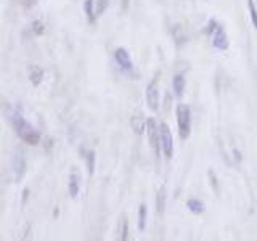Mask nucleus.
<instances>
[{"label": "nucleus", "instance_id": "nucleus-22", "mask_svg": "<svg viewBox=\"0 0 257 241\" xmlns=\"http://www.w3.org/2000/svg\"><path fill=\"white\" fill-rule=\"evenodd\" d=\"M37 0H21V4L26 7V8H31V7H34L36 5Z\"/></svg>", "mask_w": 257, "mask_h": 241}, {"label": "nucleus", "instance_id": "nucleus-7", "mask_svg": "<svg viewBox=\"0 0 257 241\" xmlns=\"http://www.w3.org/2000/svg\"><path fill=\"white\" fill-rule=\"evenodd\" d=\"M112 56H114V61L117 63L120 71L127 72V74H132L134 72V61H132L131 55H128V52L124 47H117L114 50V53H112Z\"/></svg>", "mask_w": 257, "mask_h": 241}, {"label": "nucleus", "instance_id": "nucleus-5", "mask_svg": "<svg viewBox=\"0 0 257 241\" xmlns=\"http://www.w3.org/2000/svg\"><path fill=\"white\" fill-rule=\"evenodd\" d=\"M147 134L153 151L159 158L161 153H163V150H161V131H159V124L153 117L147 119Z\"/></svg>", "mask_w": 257, "mask_h": 241}, {"label": "nucleus", "instance_id": "nucleus-1", "mask_svg": "<svg viewBox=\"0 0 257 241\" xmlns=\"http://www.w3.org/2000/svg\"><path fill=\"white\" fill-rule=\"evenodd\" d=\"M10 120H12V126H13V131H15L16 137H18L20 140L31 145V147H36V145L40 143L42 135H40V132L37 131V129L32 126L18 109L12 111Z\"/></svg>", "mask_w": 257, "mask_h": 241}, {"label": "nucleus", "instance_id": "nucleus-14", "mask_svg": "<svg viewBox=\"0 0 257 241\" xmlns=\"http://www.w3.org/2000/svg\"><path fill=\"white\" fill-rule=\"evenodd\" d=\"M116 235H117V239L120 241L128 239V220L125 219V215H120L117 227H116Z\"/></svg>", "mask_w": 257, "mask_h": 241}, {"label": "nucleus", "instance_id": "nucleus-8", "mask_svg": "<svg viewBox=\"0 0 257 241\" xmlns=\"http://www.w3.org/2000/svg\"><path fill=\"white\" fill-rule=\"evenodd\" d=\"M145 96H147V104L151 111H158L161 98H159V88H158V80L153 79L151 82L147 85V90H145Z\"/></svg>", "mask_w": 257, "mask_h": 241}, {"label": "nucleus", "instance_id": "nucleus-15", "mask_svg": "<svg viewBox=\"0 0 257 241\" xmlns=\"http://www.w3.org/2000/svg\"><path fill=\"white\" fill-rule=\"evenodd\" d=\"M131 127H132V131L135 135H142L145 131H147V123H145V119L143 116L140 114H134L131 117Z\"/></svg>", "mask_w": 257, "mask_h": 241}, {"label": "nucleus", "instance_id": "nucleus-10", "mask_svg": "<svg viewBox=\"0 0 257 241\" xmlns=\"http://www.w3.org/2000/svg\"><path fill=\"white\" fill-rule=\"evenodd\" d=\"M185 87H187V79H185L183 72H177V74L172 77V92L177 98H180L185 92Z\"/></svg>", "mask_w": 257, "mask_h": 241}, {"label": "nucleus", "instance_id": "nucleus-11", "mask_svg": "<svg viewBox=\"0 0 257 241\" xmlns=\"http://www.w3.org/2000/svg\"><path fill=\"white\" fill-rule=\"evenodd\" d=\"M84 15L88 24H95L98 20V13H96V4L95 0H84Z\"/></svg>", "mask_w": 257, "mask_h": 241}, {"label": "nucleus", "instance_id": "nucleus-6", "mask_svg": "<svg viewBox=\"0 0 257 241\" xmlns=\"http://www.w3.org/2000/svg\"><path fill=\"white\" fill-rule=\"evenodd\" d=\"M159 131H161V150L163 155L167 159L174 158V137L171 132V127L166 123H159Z\"/></svg>", "mask_w": 257, "mask_h": 241}, {"label": "nucleus", "instance_id": "nucleus-9", "mask_svg": "<svg viewBox=\"0 0 257 241\" xmlns=\"http://www.w3.org/2000/svg\"><path fill=\"white\" fill-rule=\"evenodd\" d=\"M80 193V175L76 169H72L69 172V177H68V195L76 199Z\"/></svg>", "mask_w": 257, "mask_h": 241}, {"label": "nucleus", "instance_id": "nucleus-17", "mask_svg": "<svg viewBox=\"0 0 257 241\" xmlns=\"http://www.w3.org/2000/svg\"><path fill=\"white\" fill-rule=\"evenodd\" d=\"M187 207H188V211L193 214H203L204 209H206L204 203L199 198H190L187 201Z\"/></svg>", "mask_w": 257, "mask_h": 241}, {"label": "nucleus", "instance_id": "nucleus-13", "mask_svg": "<svg viewBox=\"0 0 257 241\" xmlns=\"http://www.w3.org/2000/svg\"><path fill=\"white\" fill-rule=\"evenodd\" d=\"M44 76H45V71L40 68V66H36V64H32L29 66V71H28V77H29V82L37 87L40 82L44 80Z\"/></svg>", "mask_w": 257, "mask_h": 241}, {"label": "nucleus", "instance_id": "nucleus-18", "mask_svg": "<svg viewBox=\"0 0 257 241\" xmlns=\"http://www.w3.org/2000/svg\"><path fill=\"white\" fill-rule=\"evenodd\" d=\"M137 220H139V230H145L147 228V222H148V207L145 203H142L139 206V217H137Z\"/></svg>", "mask_w": 257, "mask_h": 241}, {"label": "nucleus", "instance_id": "nucleus-3", "mask_svg": "<svg viewBox=\"0 0 257 241\" xmlns=\"http://www.w3.org/2000/svg\"><path fill=\"white\" fill-rule=\"evenodd\" d=\"M175 117L180 140H187L191 135V109L188 104H179L175 109Z\"/></svg>", "mask_w": 257, "mask_h": 241}, {"label": "nucleus", "instance_id": "nucleus-2", "mask_svg": "<svg viewBox=\"0 0 257 241\" xmlns=\"http://www.w3.org/2000/svg\"><path fill=\"white\" fill-rule=\"evenodd\" d=\"M206 34L211 39V44L214 48L220 52H227L228 47H230V40H228V36H227V31L222 26V24L211 18L206 24Z\"/></svg>", "mask_w": 257, "mask_h": 241}, {"label": "nucleus", "instance_id": "nucleus-21", "mask_svg": "<svg viewBox=\"0 0 257 241\" xmlns=\"http://www.w3.org/2000/svg\"><path fill=\"white\" fill-rule=\"evenodd\" d=\"M95 4H96V13H98V16H100L108 10L109 0H95Z\"/></svg>", "mask_w": 257, "mask_h": 241}, {"label": "nucleus", "instance_id": "nucleus-4", "mask_svg": "<svg viewBox=\"0 0 257 241\" xmlns=\"http://www.w3.org/2000/svg\"><path fill=\"white\" fill-rule=\"evenodd\" d=\"M12 166H13V175H15V182L20 183L23 180L24 174H26V156H24V151L23 148H15L13 151V156H12Z\"/></svg>", "mask_w": 257, "mask_h": 241}, {"label": "nucleus", "instance_id": "nucleus-12", "mask_svg": "<svg viewBox=\"0 0 257 241\" xmlns=\"http://www.w3.org/2000/svg\"><path fill=\"white\" fill-rule=\"evenodd\" d=\"M166 206H167V188L166 185H163V187H159L156 193V212L159 215H164Z\"/></svg>", "mask_w": 257, "mask_h": 241}, {"label": "nucleus", "instance_id": "nucleus-20", "mask_svg": "<svg viewBox=\"0 0 257 241\" xmlns=\"http://www.w3.org/2000/svg\"><path fill=\"white\" fill-rule=\"evenodd\" d=\"M246 4H247L249 20H251L254 29H257V7H255V0H246Z\"/></svg>", "mask_w": 257, "mask_h": 241}, {"label": "nucleus", "instance_id": "nucleus-19", "mask_svg": "<svg viewBox=\"0 0 257 241\" xmlns=\"http://www.w3.org/2000/svg\"><path fill=\"white\" fill-rule=\"evenodd\" d=\"M45 31H47V26H45V23L42 20H34L31 23V32H32V36H44L45 34Z\"/></svg>", "mask_w": 257, "mask_h": 241}, {"label": "nucleus", "instance_id": "nucleus-23", "mask_svg": "<svg viewBox=\"0 0 257 241\" xmlns=\"http://www.w3.org/2000/svg\"><path fill=\"white\" fill-rule=\"evenodd\" d=\"M235 159H236V163H239V161H241V153L238 150H235Z\"/></svg>", "mask_w": 257, "mask_h": 241}, {"label": "nucleus", "instance_id": "nucleus-16", "mask_svg": "<svg viewBox=\"0 0 257 241\" xmlns=\"http://www.w3.org/2000/svg\"><path fill=\"white\" fill-rule=\"evenodd\" d=\"M84 159H85V167H87V174L93 175L95 167H96V153L93 150H87L84 151Z\"/></svg>", "mask_w": 257, "mask_h": 241}]
</instances>
